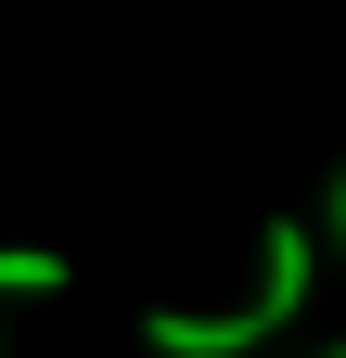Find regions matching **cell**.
Masks as SVG:
<instances>
[{
  "label": "cell",
  "instance_id": "obj_1",
  "mask_svg": "<svg viewBox=\"0 0 346 358\" xmlns=\"http://www.w3.org/2000/svg\"><path fill=\"white\" fill-rule=\"evenodd\" d=\"M270 333H282V320H270L256 294H244V307H154V320H141L154 358H244V345H270Z\"/></svg>",
  "mask_w": 346,
  "mask_h": 358
},
{
  "label": "cell",
  "instance_id": "obj_2",
  "mask_svg": "<svg viewBox=\"0 0 346 358\" xmlns=\"http://www.w3.org/2000/svg\"><path fill=\"white\" fill-rule=\"evenodd\" d=\"M77 268L52 256V243H0V294H64Z\"/></svg>",
  "mask_w": 346,
  "mask_h": 358
},
{
  "label": "cell",
  "instance_id": "obj_3",
  "mask_svg": "<svg viewBox=\"0 0 346 358\" xmlns=\"http://www.w3.org/2000/svg\"><path fill=\"white\" fill-rule=\"evenodd\" d=\"M333 243H346V179H333Z\"/></svg>",
  "mask_w": 346,
  "mask_h": 358
},
{
  "label": "cell",
  "instance_id": "obj_4",
  "mask_svg": "<svg viewBox=\"0 0 346 358\" xmlns=\"http://www.w3.org/2000/svg\"><path fill=\"white\" fill-rule=\"evenodd\" d=\"M0 358H13V345H0Z\"/></svg>",
  "mask_w": 346,
  "mask_h": 358
},
{
  "label": "cell",
  "instance_id": "obj_5",
  "mask_svg": "<svg viewBox=\"0 0 346 358\" xmlns=\"http://www.w3.org/2000/svg\"><path fill=\"white\" fill-rule=\"evenodd\" d=\"M333 358H346V345H333Z\"/></svg>",
  "mask_w": 346,
  "mask_h": 358
}]
</instances>
